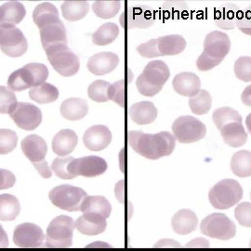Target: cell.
I'll list each match as a JSON object with an SVG mask.
<instances>
[{"label": "cell", "mask_w": 251, "mask_h": 251, "mask_svg": "<svg viewBox=\"0 0 251 251\" xmlns=\"http://www.w3.org/2000/svg\"><path fill=\"white\" fill-rule=\"evenodd\" d=\"M127 142L138 154L150 160L171 155L176 147L174 136L168 131L151 134L140 130H130L127 133Z\"/></svg>", "instance_id": "cell-1"}, {"label": "cell", "mask_w": 251, "mask_h": 251, "mask_svg": "<svg viewBox=\"0 0 251 251\" xmlns=\"http://www.w3.org/2000/svg\"><path fill=\"white\" fill-rule=\"evenodd\" d=\"M241 184L233 179H224L217 182L208 193L211 206L219 210L229 209L236 206L243 198Z\"/></svg>", "instance_id": "cell-2"}, {"label": "cell", "mask_w": 251, "mask_h": 251, "mask_svg": "<svg viewBox=\"0 0 251 251\" xmlns=\"http://www.w3.org/2000/svg\"><path fill=\"white\" fill-rule=\"evenodd\" d=\"M75 221L71 217L61 215L50 223L46 233V247L52 249H67L72 247Z\"/></svg>", "instance_id": "cell-3"}, {"label": "cell", "mask_w": 251, "mask_h": 251, "mask_svg": "<svg viewBox=\"0 0 251 251\" xmlns=\"http://www.w3.org/2000/svg\"><path fill=\"white\" fill-rule=\"evenodd\" d=\"M200 232L212 239L229 241L236 235V225L224 213H211L200 223Z\"/></svg>", "instance_id": "cell-4"}, {"label": "cell", "mask_w": 251, "mask_h": 251, "mask_svg": "<svg viewBox=\"0 0 251 251\" xmlns=\"http://www.w3.org/2000/svg\"><path fill=\"white\" fill-rule=\"evenodd\" d=\"M48 60L54 70L63 76H72L80 67L79 58L68 48L67 44L52 46L45 50Z\"/></svg>", "instance_id": "cell-5"}, {"label": "cell", "mask_w": 251, "mask_h": 251, "mask_svg": "<svg viewBox=\"0 0 251 251\" xmlns=\"http://www.w3.org/2000/svg\"><path fill=\"white\" fill-rule=\"evenodd\" d=\"M86 197L88 195L83 189L70 184L56 186L49 194V198L54 206L69 212L79 211L81 203Z\"/></svg>", "instance_id": "cell-6"}, {"label": "cell", "mask_w": 251, "mask_h": 251, "mask_svg": "<svg viewBox=\"0 0 251 251\" xmlns=\"http://www.w3.org/2000/svg\"><path fill=\"white\" fill-rule=\"evenodd\" d=\"M172 132L175 140L180 144H194L206 136V127L196 117L182 116L174 121Z\"/></svg>", "instance_id": "cell-7"}, {"label": "cell", "mask_w": 251, "mask_h": 251, "mask_svg": "<svg viewBox=\"0 0 251 251\" xmlns=\"http://www.w3.org/2000/svg\"><path fill=\"white\" fill-rule=\"evenodd\" d=\"M0 49L9 57H20L28 49L26 38L15 26H0Z\"/></svg>", "instance_id": "cell-8"}, {"label": "cell", "mask_w": 251, "mask_h": 251, "mask_svg": "<svg viewBox=\"0 0 251 251\" xmlns=\"http://www.w3.org/2000/svg\"><path fill=\"white\" fill-rule=\"evenodd\" d=\"M106 161L96 155L83 156L80 158H75L68 165V171L75 178L83 176L88 178L97 177L107 171Z\"/></svg>", "instance_id": "cell-9"}, {"label": "cell", "mask_w": 251, "mask_h": 251, "mask_svg": "<svg viewBox=\"0 0 251 251\" xmlns=\"http://www.w3.org/2000/svg\"><path fill=\"white\" fill-rule=\"evenodd\" d=\"M46 235L42 229L35 224L19 225L13 233V243L18 248L36 249L42 247Z\"/></svg>", "instance_id": "cell-10"}, {"label": "cell", "mask_w": 251, "mask_h": 251, "mask_svg": "<svg viewBox=\"0 0 251 251\" xmlns=\"http://www.w3.org/2000/svg\"><path fill=\"white\" fill-rule=\"evenodd\" d=\"M9 116L19 127L25 130H34L42 122L40 109L28 102H18Z\"/></svg>", "instance_id": "cell-11"}, {"label": "cell", "mask_w": 251, "mask_h": 251, "mask_svg": "<svg viewBox=\"0 0 251 251\" xmlns=\"http://www.w3.org/2000/svg\"><path fill=\"white\" fill-rule=\"evenodd\" d=\"M231 50V40L227 34L213 31L206 35L202 53L206 57L221 63Z\"/></svg>", "instance_id": "cell-12"}, {"label": "cell", "mask_w": 251, "mask_h": 251, "mask_svg": "<svg viewBox=\"0 0 251 251\" xmlns=\"http://www.w3.org/2000/svg\"><path fill=\"white\" fill-rule=\"evenodd\" d=\"M121 24L123 26L133 28H148L155 22V12L152 8L147 5H141L136 7H130L121 16Z\"/></svg>", "instance_id": "cell-13"}, {"label": "cell", "mask_w": 251, "mask_h": 251, "mask_svg": "<svg viewBox=\"0 0 251 251\" xmlns=\"http://www.w3.org/2000/svg\"><path fill=\"white\" fill-rule=\"evenodd\" d=\"M85 146L90 151L98 152L107 148L112 142V133L106 126L95 125L88 128L83 137Z\"/></svg>", "instance_id": "cell-14"}, {"label": "cell", "mask_w": 251, "mask_h": 251, "mask_svg": "<svg viewBox=\"0 0 251 251\" xmlns=\"http://www.w3.org/2000/svg\"><path fill=\"white\" fill-rule=\"evenodd\" d=\"M21 148L34 167L46 161L48 145L40 136L36 134L26 136L21 143Z\"/></svg>", "instance_id": "cell-15"}, {"label": "cell", "mask_w": 251, "mask_h": 251, "mask_svg": "<svg viewBox=\"0 0 251 251\" xmlns=\"http://www.w3.org/2000/svg\"><path fill=\"white\" fill-rule=\"evenodd\" d=\"M170 75L171 71L167 63L163 61L155 60L146 64L144 72L140 76L152 87L162 89L165 83L169 80Z\"/></svg>", "instance_id": "cell-16"}, {"label": "cell", "mask_w": 251, "mask_h": 251, "mask_svg": "<svg viewBox=\"0 0 251 251\" xmlns=\"http://www.w3.org/2000/svg\"><path fill=\"white\" fill-rule=\"evenodd\" d=\"M199 225L198 217L195 211L182 208L178 210L171 219V227L174 233L179 235H188L197 231Z\"/></svg>", "instance_id": "cell-17"}, {"label": "cell", "mask_w": 251, "mask_h": 251, "mask_svg": "<svg viewBox=\"0 0 251 251\" xmlns=\"http://www.w3.org/2000/svg\"><path fill=\"white\" fill-rule=\"evenodd\" d=\"M40 38L44 50L59 44H67L66 29L61 20L50 23L40 29Z\"/></svg>", "instance_id": "cell-18"}, {"label": "cell", "mask_w": 251, "mask_h": 251, "mask_svg": "<svg viewBox=\"0 0 251 251\" xmlns=\"http://www.w3.org/2000/svg\"><path fill=\"white\" fill-rule=\"evenodd\" d=\"M75 229L85 235L94 236L106 230V218L96 213H83L75 222Z\"/></svg>", "instance_id": "cell-19"}, {"label": "cell", "mask_w": 251, "mask_h": 251, "mask_svg": "<svg viewBox=\"0 0 251 251\" xmlns=\"http://www.w3.org/2000/svg\"><path fill=\"white\" fill-rule=\"evenodd\" d=\"M119 63V58L113 52H100L90 57L88 69L95 75H103L114 71Z\"/></svg>", "instance_id": "cell-20"}, {"label": "cell", "mask_w": 251, "mask_h": 251, "mask_svg": "<svg viewBox=\"0 0 251 251\" xmlns=\"http://www.w3.org/2000/svg\"><path fill=\"white\" fill-rule=\"evenodd\" d=\"M174 90L181 96L194 97L201 90V81L194 73H179L172 81Z\"/></svg>", "instance_id": "cell-21"}, {"label": "cell", "mask_w": 251, "mask_h": 251, "mask_svg": "<svg viewBox=\"0 0 251 251\" xmlns=\"http://www.w3.org/2000/svg\"><path fill=\"white\" fill-rule=\"evenodd\" d=\"M158 111L151 101H140L128 109L130 119L138 125H148L152 123L157 117Z\"/></svg>", "instance_id": "cell-22"}, {"label": "cell", "mask_w": 251, "mask_h": 251, "mask_svg": "<svg viewBox=\"0 0 251 251\" xmlns=\"http://www.w3.org/2000/svg\"><path fill=\"white\" fill-rule=\"evenodd\" d=\"M25 8L18 1H9L0 6V26H15L25 16Z\"/></svg>", "instance_id": "cell-23"}, {"label": "cell", "mask_w": 251, "mask_h": 251, "mask_svg": "<svg viewBox=\"0 0 251 251\" xmlns=\"http://www.w3.org/2000/svg\"><path fill=\"white\" fill-rule=\"evenodd\" d=\"M77 135L71 129H63L54 136L52 150L59 156H66L75 149L77 144Z\"/></svg>", "instance_id": "cell-24"}, {"label": "cell", "mask_w": 251, "mask_h": 251, "mask_svg": "<svg viewBox=\"0 0 251 251\" xmlns=\"http://www.w3.org/2000/svg\"><path fill=\"white\" fill-rule=\"evenodd\" d=\"M238 12L237 6L230 2L219 6L214 11L216 25L225 30H232L236 26Z\"/></svg>", "instance_id": "cell-25"}, {"label": "cell", "mask_w": 251, "mask_h": 251, "mask_svg": "<svg viewBox=\"0 0 251 251\" xmlns=\"http://www.w3.org/2000/svg\"><path fill=\"white\" fill-rule=\"evenodd\" d=\"M221 135L225 144L233 148L243 146L248 142V133L242 123L232 122L225 125L221 129Z\"/></svg>", "instance_id": "cell-26"}, {"label": "cell", "mask_w": 251, "mask_h": 251, "mask_svg": "<svg viewBox=\"0 0 251 251\" xmlns=\"http://www.w3.org/2000/svg\"><path fill=\"white\" fill-rule=\"evenodd\" d=\"M89 104L87 100L80 98H69L65 100L61 105V114L68 120H79L87 116Z\"/></svg>", "instance_id": "cell-27"}, {"label": "cell", "mask_w": 251, "mask_h": 251, "mask_svg": "<svg viewBox=\"0 0 251 251\" xmlns=\"http://www.w3.org/2000/svg\"><path fill=\"white\" fill-rule=\"evenodd\" d=\"M80 211L83 213H96L107 219L111 215L112 206L104 197L88 196L81 203Z\"/></svg>", "instance_id": "cell-28"}, {"label": "cell", "mask_w": 251, "mask_h": 251, "mask_svg": "<svg viewBox=\"0 0 251 251\" xmlns=\"http://www.w3.org/2000/svg\"><path fill=\"white\" fill-rule=\"evenodd\" d=\"M157 43L161 56L177 55L186 48V40L179 35L160 36L157 38Z\"/></svg>", "instance_id": "cell-29"}, {"label": "cell", "mask_w": 251, "mask_h": 251, "mask_svg": "<svg viewBox=\"0 0 251 251\" xmlns=\"http://www.w3.org/2000/svg\"><path fill=\"white\" fill-rule=\"evenodd\" d=\"M8 87L12 91H24L36 86L32 74L25 65L23 68L11 73L8 79Z\"/></svg>", "instance_id": "cell-30"}, {"label": "cell", "mask_w": 251, "mask_h": 251, "mask_svg": "<svg viewBox=\"0 0 251 251\" xmlns=\"http://www.w3.org/2000/svg\"><path fill=\"white\" fill-rule=\"evenodd\" d=\"M231 171L239 178H248L251 176V152L241 150L235 152L230 163Z\"/></svg>", "instance_id": "cell-31"}, {"label": "cell", "mask_w": 251, "mask_h": 251, "mask_svg": "<svg viewBox=\"0 0 251 251\" xmlns=\"http://www.w3.org/2000/svg\"><path fill=\"white\" fill-rule=\"evenodd\" d=\"M21 212V205L16 197L3 194L0 195V221H14Z\"/></svg>", "instance_id": "cell-32"}, {"label": "cell", "mask_w": 251, "mask_h": 251, "mask_svg": "<svg viewBox=\"0 0 251 251\" xmlns=\"http://www.w3.org/2000/svg\"><path fill=\"white\" fill-rule=\"evenodd\" d=\"M33 19L37 27L40 29L46 25L60 20L59 11L53 4L44 2L37 5L33 12Z\"/></svg>", "instance_id": "cell-33"}, {"label": "cell", "mask_w": 251, "mask_h": 251, "mask_svg": "<svg viewBox=\"0 0 251 251\" xmlns=\"http://www.w3.org/2000/svg\"><path fill=\"white\" fill-rule=\"evenodd\" d=\"M90 9L87 1H65L62 5L63 18L69 22H76L84 18Z\"/></svg>", "instance_id": "cell-34"}, {"label": "cell", "mask_w": 251, "mask_h": 251, "mask_svg": "<svg viewBox=\"0 0 251 251\" xmlns=\"http://www.w3.org/2000/svg\"><path fill=\"white\" fill-rule=\"evenodd\" d=\"M29 97L40 104L50 103L59 98V90L53 85L45 82L32 88L29 91Z\"/></svg>", "instance_id": "cell-35"}, {"label": "cell", "mask_w": 251, "mask_h": 251, "mask_svg": "<svg viewBox=\"0 0 251 251\" xmlns=\"http://www.w3.org/2000/svg\"><path fill=\"white\" fill-rule=\"evenodd\" d=\"M119 35V28L114 23H106L100 27L92 35V41L95 45L106 46L117 39Z\"/></svg>", "instance_id": "cell-36"}, {"label": "cell", "mask_w": 251, "mask_h": 251, "mask_svg": "<svg viewBox=\"0 0 251 251\" xmlns=\"http://www.w3.org/2000/svg\"><path fill=\"white\" fill-rule=\"evenodd\" d=\"M212 120L217 128L221 130L223 126H225L229 123H232V122L242 123V117L236 110H234L233 108L225 106V107L216 109L212 115Z\"/></svg>", "instance_id": "cell-37"}, {"label": "cell", "mask_w": 251, "mask_h": 251, "mask_svg": "<svg viewBox=\"0 0 251 251\" xmlns=\"http://www.w3.org/2000/svg\"><path fill=\"white\" fill-rule=\"evenodd\" d=\"M212 99L208 91L201 90L196 96L189 99V105L191 111L196 115H205L211 108Z\"/></svg>", "instance_id": "cell-38"}, {"label": "cell", "mask_w": 251, "mask_h": 251, "mask_svg": "<svg viewBox=\"0 0 251 251\" xmlns=\"http://www.w3.org/2000/svg\"><path fill=\"white\" fill-rule=\"evenodd\" d=\"M188 12V4L182 1H169L162 6V14L167 19L184 18Z\"/></svg>", "instance_id": "cell-39"}, {"label": "cell", "mask_w": 251, "mask_h": 251, "mask_svg": "<svg viewBox=\"0 0 251 251\" xmlns=\"http://www.w3.org/2000/svg\"><path fill=\"white\" fill-rule=\"evenodd\" d=\"M121 8L120 1H95L92 4L94 13L102 19L115 17Z\"/></svg>", "instance_id": "cell-40"}, {"label": "cell", "mask_w": 251, "mask_h": 251, "mask_svg": "<svg viewBox=\"0 0 251 251\" xmlns=\"http://www.w3.org/2000/svg\"><path fill=\"white\" fill-rule=\"evenodd\" d=\"M111 84L104 80H96L91 83L88 89V95L96 102H105L109 100L108 90Z\"/></svg>", "instance_id": "cell-41"}, {"label": "cell", "mask_w": 251, "mask_h": 251, "mask_svg": "<svg viewBox=\"0 0 251 251\" xmlns=\"http://www.w3.org/2000/svg\"><path fill=\"white\" fill-rule=\"evenodd\" d=\"M18 143L16 132L10 129H0V154H7L12 152Z\"/></svg>", "instance_id": "cell-42"}, {"label": "cell", "mask_w": 251, "mask_h": 251, "mask_svg": "<svg viewBox=\"0 0 251 251\" xmlns=\"http://www.w3.org/2000/svg\"><path fill=\"white\" fill-rule=\"evenodd\" d=\"M18 101L14 92L9 88L0 86V113L10 114Z\"/></svg>", "instance_id": "cell-43"}, {"label": "cell", "mask_w": 251, "mask_h": 251, "mask_svg": "<svg viewBox=\"0 0 251 251\" xmlns=\"http://www.w3.org/2000/svg\"><path fill=\"white\" fill-rule=\"evenodd\" d=\"M233 71L235 76L244 81L251 82V57L250 56H242L238 58L235 63Z\"/></svg>", "instance_id": "cell-44"}, {"label": "cell", "mask_w": 251, "mask_h": 251, "mask_svg": "<svg viewBox=\"0 0 251 251\" xmlns=\"http://www.w3.org/2000/svg\"><path fill=\"white\" fill-rule=\"evenodd\" d=\"M73 156H66V157H57L54 159L51 164V171H54L57 177L63 179H75V177L71 175L68 171V165L74 160Z\"/></svg>", "instance_id": "cell-45"}, {"label": "cell", "mask_w": 251, "mask_h": 251, "mask_svg": "<svg viewBox=\"0 0 251 251\" xmlns=\"http://www.w3.org/2000/svg\"><path fill=\"white\" fill-rule=\"evenodd\" d=\"M234 218L243 227L251 228V203L243 202L235 206Z\"/></svg>", "instance_id": "cell-46"}, {"label": "cell", "mask_w": 251, "mask_h": 251, "mask_svg": "<svg viewBox=\"0 0 251 251\" xmlns=\"http://www.w3.org/2000/svg\"><path fill=\"white\" fill-rule=\"evenodd\" d=\"M108 97L109 100H114L121 107L125 105V80L117 81L112 84L108 90Z\"/></svg>", "instance_id": "cell-47"}, {"label": "cell", "mask_w": 251, "mask_h": 251, "mask_svg": "<svg viewBox=\"0 0 251 251\" xmlns=\"http://www.w3.org/2000/svg\"><path fill=\"white\" fill-rule=\"evenodd\" d=\"M27 69L31 72L34 80H35V86L37 87L39 85H42L45 83L48 76H49V69L43 63H28L25 65Z\"/></svg>", "instance_id": "cell-48"}, {"label": "cell", "mask_w": 251, "mask_h": 251, "mask_svg": "<svg viewBox=\"0 0 251 251\" xmlns=\"http://www.w3.org/2000/svg\"><path fill=\"white\" fill-rule=\"evenodd\" d=\"M236 25L244 34L251 36V4L246 9L239 10Z\"/></svg>", "instance_id": "cell-49"}, {"label": "cell", "mask_w": 251, "mask_h": 251, "mask_svg": "<svg viewBox=\"0 0 251 251\" xmlns=\"http://www.w3.org/2000/svg\"><path fill=\"white\" fill-rule=\"evenodd\" d=\"M136 50L144 58H155V57L161 56V54L158 50L157 38H152L148 42L138 46Z\"/></svg>", "instance_id": "cell-50"}, {"label": "cell", "mask_w": 251, "mask_h": 251, "mask_svg": "<svg viewBox=\"0 0 251 251\" xmlns=\"http://www.w3.org/2000/svg\"><path fill=\"white\" fill-rule=\"evenodd\" d=\"M136 86H137V89L139 90V92L146 97H152V96L156 95L157 93H159L162 90L159 88H155V87H152L151 85H149L140 75L136 81Z\"/></svg>", "instance_id": "cell-51"}, {"label": "cell", "mask_w": 251, "mask_h": 251, "mask_svg": "<svg viewBox=\"0 0 251 251\" xmlns=\"http://www.w3.org/2000/svg\"><path fill=\"white\" fill-rule=\"evenodd\" d=\"M15 181L16 177L11 171L0 169V190L11 188Z\"/></svg>", "instance_id": "cell-52"}, {"label": "cell", "mask_w": 251, "mask_h": 251, "mask_svg": "<svg viewBox=\"0 0 251 251\" xmlns=\"http://www.w3.org/2000/svg\"><path fill=\"white\" fill-rule=\"evenodd\" d=\"M154 249H181L183 246L177 240L171 238H163L154 243L152 246Z\"/></svg>", "instance_id": "cell-53"}, {"label": "cell", "mask_w": 251, "mask_h": 251, "mask_svg": "<svg viewBox=\"0 0 251 251\" xmlns=\"http://www.w3.org/2000/svg\"><path fill=\"white\" fill-rule=\"evenodd\" d=\"M209 247L210 243L205 237H196L183 246L184 249H208Z\"/></svg>", "instance_id": "cell-54"}, {"label": "cell", "mask_w": 251, "mask_h": 251, "mask_svg": "<svg viewBox=\"0 0 251 251\" xmlns=\"http://www.w3.org/2000/svg\"><path fill=\"white\" fill-rule=\"evenodd\" d=\"M116 197L120 203H124V180H119L116 185Z\"/></svg>", "instance_id": "cell-55"}, {"label": "cell", "mask_w": 251, "mask_h": 251, "mask_svg": "<svg viewBox=\"0 0 251 251\" xmlns=\"http://www.w3.org/2000/svg\"><path fill=\"white\" fill-rule=\"evenodd\" d=\"M241 100L245 105H248L251 107V85L248 86L245 90H243Z\"/></svg>", "instance_id": "cell-56"}, {"label": "cell", "mask_w": 251, "mask_h": 251, "mask_svg": "<svg viewBox=\"0 0 251 251\" xmlns=\"http://www.w3.org/2000/svg\"><path fill=\"white\" fill-rule=\"evenodd\" d=\"M9 246L8 234L3 229L2 225H0V248H8Z\"/></svg>", "instance_id": "cell-57"}, {"label": "cell", "mask_w": 251, "mask_h": 251, "mask_svg": "<svg viewBox=\"0 0 251 251\" xmlns=\"http://www.w3.org/2000/svg\"><path fill=\"white\" fill-rule=\"evenodd\" d=\"M87 249H111L112 246L109 245L106 242H101V241H96V242L91 243L90 245L86 246Z\"/></svg>", "instance_id": "cell-58"}, {"label": "cell", "mask_w": 251, "mask_h": 251, "mask_svg": "<svg viewBox=\"0 0 251 251\" xmlns=\"http://www.w3.org/2000/svg\"><path fill=\"white\" fill-rule=\"evenodd\" d=\"M246 125H247V128L249 133L251 134V113L246 118Z\"/></svg>", "instance_id": "cell-59"}, {"label": "cell", "mask_w": 251, "mask_h": 251, "mask_svg": "<svg viewBox=\"0 0 251 251\" xmlns=\"http://www.w3.org/2000/svg\"><path fill=\"white\" fill-rule=\"evenodd\" d=\"M250 247H251V240H250Z\"/></svg>", "instance_id": "cell-60"}, {"label": "cell", "mask_w": 251, "mask_h": 251, "mask_svg": "<svg viewBox=\"0 0 251 251\" xmlns=\"http://www.w3.org/2000/svg\"></svg>", "instance_id": "cell-61"}]
</instances>
